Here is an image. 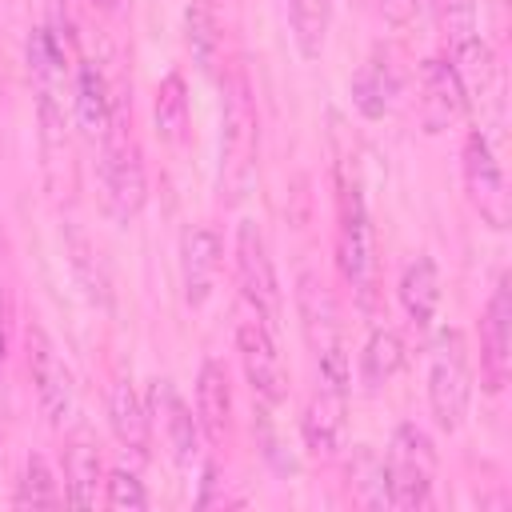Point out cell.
Segmentation results:
<instances>
[{
    "instance_id": "1",
    "label": "cell",
    "mask_w": 512,
    "mask_h": 512,
    "mask_svg": "<svg viewBox=\"0 0 512 512\" xmlns=\"http://www.w3.org/2000/svg\"><path fill=\"white\" fill-rule=\"evenodd\" d=\"M256 96L244 64H232L224 76V108H220V192L228 204H240L256 176Z\"/></svg>"
},
{
    "instance_id": "2",
    "label": "cell",
    "mask_w": 512,
    "mask_h": 512,
    "mask_svg": "<svg viewBox=\"0 0 512 512\" xmlns=\"http://www.w3.org/2000/svg\"><path fill=\"white\" fill-rule=\"evenodd\" d=\"M100 184H104V212L116 224H132L148 200V172H144L140 140L132 132V116L120 96L108 132L100 136Z\"/></svg>"
},
{
    "instance_id": "3",
    "label": "cell",
    "mask_w": 512,
    "mask_h": 512,
    "mask_svg": "<svg viewBox=\"0 0 512 512\" xmlns=\"http://www.w3.org/2000/svg\"><path fill=\"white\" fill-rule=\"evenodd\" d=\"M472 356L460 328H444L428 356V408L440 432H460L472 408Z\"/></svg>"
},
{
    "instance_id": "4",
    "label": "cell",
    "mask_w": 512,
    "mask_h": 512,
    "mask_svg": "<svg viewBox=\"0 0 512 512\" xmlns=\"http://www.w3.org/2000/svg\"><path fill=\"white\" fill-rule=\"evenodd\" d=\"M336 268L356 300L368 308L376 296V232L360 184L352 180H340L336 196Z\"/></svg>"
},
{
    "instance_id": "5",
    "label": "cell",
    "mask_w": 512,
    "mask_h": 512,
    "mask_svg": "<svg viewBox=\"0 0 512 512\" xmlns=\"http://www.w3.org/2000/svg\"><path fill=\"white\" fill-rule=\"evenodd\" d=\"M432 480H436V444H432V436L412 420L396 424L392 436H388V452H384L388 508H428Z\"/></svg>"
},
{
    "instance_id": "6",
    "label": "cell",
    "mask_w": 512,
    "mask_h": 512,
    "mask_svg": "<svg viewBox=\"0 0 512 512\" xmlns=\"http://www.w3.org/2000/svg\"><path fill=\"white\" fill-rule=\"evenodd\" d=\"M236 352H240V368L248 376V388L260 404L276 408L284 396H288V372H284V360L276 352V340H272V324L248 308L240 300V312H236Z\"/></svg>"
},
{
    "instance_id": "7",
    "label": "cell",
    "mask_w": 512,
    "mask_h": 512,
    "mask_svg": "<svg viewBox=\"0 0 512 512\" xmlns=\"http://www.w3.org/2000/svg\"><path fill=\"white\" fill-rule=\"evenodd\" d=\"M460 172H464V192H468V204L472 212L480 216V224L504 232L508 228V180H504V168L488 144V136L480 128H472L464 136V148H460Z\"/></svg>"
},
{
    "instance_id": "8",
    "label": "cell",
    "mask_w": 512,
    "mask_h": 512,
    "mask_svg": "<svg viewBox=\"0 0 512 512\" xmlns=\"http://www.w3.org/2000/svg\"><path fill=\"white\" fill-rule=\"evenodd\" d=\"M232 260H236V288H240V300H244L248 308H256L268 324H276V316H280V280H276V264H272L268 240H264V232L256 228V220H240V224H236Z\"/></svg>"
},
{
    "instance_id": "9",
    "label": "cell",
    "mask_w": 512,
    "mask_h": 512,
    "mask_svg": "<svg viewBox=\"0 0 512 512\" xmlns=\"http://www.w3.org/2000/svg\"><path fill=\"white\" fill-rule=\"evenodd\" d=\"M24 344H28V376H32V392H36L40 416H44L52 428H60V424H68L72 404H76L72 372H68L64 356L56 352L52 336H48L40 324H32V328H28Z\"/></svg>"
},
{
    "instance_id": "10",
    "label": "cell",
    "mask_w": 512,
    "mask_h": 512,
    "mask_svg": "<svg viewBox=\"0 0 512 512\" xmlns=\"http://www.w3.org/2000/svg\"><path fill=\"white\" fill-rule=\"evenodd\" d=\"M512 372V284L496 280L484 312H480V388L500 396Z\"/></svg>"
},
{
    "instance_id": "11",
    "label": "cell",
    "mask_w": 512,
    "mask_h": 512,
    "mask_svg": "<svg viewBox=\"0 0 512 512\" xmlns=\"http://www.w3.org/2000/svg\"><path fill=\"white\" fill-rule=\"evenodd\" d=\"M444 36H448V60L460 72L464 88H480L492 72V48L480 32V16L472 0H444Z\"/></svg>"
},
{
    "instance_id": "12",
    "label": "cell",
    "mask_w": 512,
    "mask_h": 512,
    "mask_svg": "<svg viewBox=\"0 0 512 512\" xmlns=\"http://www.w3.org/2000/svg\"><path fill=\"white\" fill-rule=\"evenodd\" d=\"M224 264V240L212 224H188L180 236V288L188 308H204L216 292Z\"/></svg>"
},
{
    "instance_id": "13",
    "label": "cell",
    "mask_w": 512,
    "mask_h": 512,
    "mask_svg": "<svg viewBox=\"0 0 512 512\" xmlns=\"http://www.w3.org/2000/svg\"><path fill=\"white\" fill-rule=\"evenodd\" d=\"M468 108V88L448 56H432L420 68V120L428 132L452 128Z\"/></svg>"
},
{
    "instance_id": "14",
    "label": "cell",
    "mask_w": 512,
    "mask_h": 512,
    "mask_svg": "<svg viewBox=\"0 0 512 512\" xmlns=\"http://www.w3.org/2000/svg\"><path fill=\"white\" fill-rule=\"evenodd\" d=\"M148 412L160 416V428H164V440H168V452L176 464L192 468L200 460V444H204V432H200V420L192 412V404L172 388V380H152V392H148Z\"/></svg>"
},
{
    "instance_id": "15",
    "label": "cell",
    "mask_w": 512,
    "mask_h": 512,
    "mask_svg": "<svg viewBox=\"0 0 512 512\" xmlns=\"http://www.w3.org/2000/svg\"><path fill=\"white\" fill-rule=\"evenodd\" d=\"M344 408H348V388H328L316 384L312 400L304 404L300 416V440L308 448V456L316 460H332L344 444Z\"/></svg>"
},
{
    "instance_id": "16",
    "label": "cell",
    "mask_w": 512,
    "mask_h": 512,
    "mask_svg": "<svg viewBox=\"0 0 512 512\" xmlns=\"http://www.w3.org/2000/svg\"><path fill=\"white\" fill-rule=\"evenodd\" d=\"M108 428L120 440L124 452H132L136 460H148L152 452V412L144 404V396L136 392V384L128 376H116L108 388Z\"/></svg>"
},
{
    "instance_id": "17",
    "label": "cell",
    "mask_w": 512,
    "mask_h": 512,
    "mask_svg": "<svg viewBox=\"0 0 512 512\" xmlns=\"http://www.w3.org/2000/svg\"><path fill=\"white\" fill-rule=\"evenodd\" d=\"M104 460H100V448L96 440L76 428L64 444V500L76 504V508H92L96 500H104Z\"/></svg>"
},
{
    "instance_id": "18",
    "label": "cell",
    "mask_w": 512,
    "mask_h": 512,
    "mask_svg": "<svg viewBox=\"0 0 512 512\" xmlns=\"http://www.w3.org/2000/svg\"><path fill=\"white\" fill-rule=\"evenodd\" d=\"M196 420L208 444L232 436V380L220 360H204L196 372Z\"/></svg>"
},
{
    "instance_id": "19",
    "label": "cell",
    "mask_w": 512,
    "mask_h": 512,
    "mask_svg": "<svg viewBox=\"0 0 512 512\" xmlns=\"http://www.w3.org/2000/svg\"><path fill=\"white\" fill-rule=\"evenodd\" d=\"M296 312H300L304 340L312 344V352H324V348L340 344V312H336V300H332L328 284L316 272L296 276Z\"/></svg>"
},
{
    "instance_id": "20",
    "label": "cell",
    "mask_w": 512,
    "mask_h": 512,
    "mask_svg": "<svg viewBox=\"0 0 512 512\" xmlns=\"http://www.w3.org/2000/svg\"><path fill=\"white\" fill-rule=\"evenodd\" d=\"M64 256H68V268L76 276V288L88 296V304L112 308V276H108V264H104L100 248L88 240V232L80 224H64Z\"/></svg>"
},
{
    "instance_id": "21",
    "label": "cell",
    "mask_w": 512,
    "mask_h": 512,
    "mask_svg": "<svg viewBox=\"0 0 512 512\" xmlns=\"http://www.w3.org/2000/svg\"><path fill=\"white\" fill-rule=\"evenodd\" d=\"M400 92V80H396V68L388 64V56H368L360 64V72L352 76L348 84V96H352V108L364 116V120H384L392 112V100Z\"/></svg>"
},
{
    "instance_id": "22",
    "label": "cell",
    "mask_w": 512,
    "mask_h": 512,
    "mask_svg": "<svg viewBox=\"0 0 512 512\" xmlns=\"http://www.w3.org/2000/svg\"><path fill=\"white\" fill-rule=\"evenodd\" d=\"M72 108H76V120L80 128L100 140L108 132V120H112V108H116V92L112 84L104 80V72L92 64V60H80L76 64V84H72Z\"/></svg>"
},
{
    "instance_id": "23",
    "label": "cell",
    "mask_w": 512,
    "mask_h": 512,
    "mask_svg": "<svg viewBox=\"0 0 512 512\" xmlns=\"http://www.w3.org/2000/svg\"><path fill=\"white\" fill-rule=\"evenodd\" d=\"M396 296H400L404 316H408L416 328H428V324L436 320V308H440V268H436V260H432V256L408 260L404 272H400Z\"/></svg>"
},
{
    "instance_id": "24",
    "label": "cell",
    "mask_w": 512,
    "mask_h": 512,
    "mask_svg": "<svg viewBox=\"0 0 512 512\" xmlns=\"http://www.w3.org/2000/svg\"><path fill=\"white\" fill-rule=\"evenodd\" d=\"M184 40H188V52H192L196 68L204 76H216L220 56H224V32H220L216 0H192L188 4V12H184Z\"/></svg>"
},
{
    "instance_id": "25",
    "label": "cell",
    "mask_w": 512,
    "mask_h": 512,
    "mask_svg": "<svg viewBox=\"0 0 512 512\" xmlns=\"http://www.w3.org/2000/svg\"><path fill=\"white\" fill-rule=\"evenodd\" d=\"M404 368V336L396 328H372L360 348V384L364 392H380Z\"/></svg>"
},
{
    "instance_id": "26",
    "label": "cell",
    "mask_w": 512,
    "mask_h": 512,
    "mask_svg": "<svg viewBox=\"0 0 512 512\" xmlns=\"http://www.w3.org/2000/svg\"><path fill=\"white\" fill-rule=\"evenodd\" d=\"M292 44L304 60H320L332 28V0H284Z\"/></svg>"
},
{
    "instance_id": "27",
    "label": "cell",
    "mask_w": 512,
    "mask_h": 512,
    "mask_svg": "<svg viewBox=\"0 0 512 512\" xmlns=\"http://www.w3.org/2000/svg\"><path fill=\"white\" fill-rule=\"evenodd\" d=\"M188 80L180 72H168L156 92H152V120H156V132L160 140L168 144H184L188 140Z\"/></svg>"
},
{
    "instance_id": "28",
    "label": "cell",
    "mask_w": 512,
    "mask_h": 512,
    "mask_svg": "<svg viewBox=\"0 0 512 512\" xmlns=\"http://www.w3.org/2000/svg\"><path fill=\"white\" fill-rule=\"evenodd\" d=\"M348 488L352 500L364 508H388V488H384V460L372 448H356L348 464Z\"/></svg>"
},
{
    "instance_id": "29",
    "label": "cell",
    "mask_w": 512,
    "mask_h": 512,
    "mask_svg": "<svg viewBox=\"0 0 512 512\" xmlns=\"http://www.w3.org/2000/svg\"><path fill=\"white\" fill-rule=\"evenodd\" d=\"M60 500H64V492L56 484L52 464L40 452H28L24 472H20V488H16V504H44V508H52Z\"/></svg>"
},
{
    "instance_id": "30",
    "label": "cell",
    "mask_w": 512,
    "mask_h": 512,
    "mask_svg": "<svg viewBox=\"0 0 512 512\" xmlns=\"http://www.w3.org/2000/svg\"><path fill=\"white\" fill-rule=\"evenodd\" d=\"M104 504L116 508V512H144L148 508L144 480L132 468H108V476H104Z\"/></svg>"
},
{
    "instance_id": "31",
    "label": "cell",
    "mask_w": 512,
    "mask_h": 512,
    "mask_svg": "<svg viewBox=\"0 0 512 512\" xmlns=\"http://www.w3.org/2000/svg\"><path fill=\"white\" fill-rule=\"evenodd\" d=\"M12 320H16V304H12V288L0 280V368L12 352Z\"/></svg>"
},
{
    "instance_id": "32",
    "label": "cell",
    "mask_w": 512,
    "mask_h": 512,
    "mask_svg": "<svg viewBox=\"0 0 512 512\" xmlns=\"http://www.w3.org/2000/svg\"><path fill=\"white\" fill-rule=\"evenodd\" d=\"M92 4H96V8H104V12H116L124 0H92Z\"/></svg>"
}]
</instances>
